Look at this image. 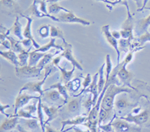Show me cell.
<instances>
[{"mask_svg": "<svg viewBox=\"0 0 150 132\" xmlns=\"http://www.w3.org/2000/svg\"><path fill=\"white\" fill-rule=\"evenodd\" d=\"M99 128L104 130L106 132H112V126L111 122H110L108 125H99Z\"/></svg>", "mask_w": 150, "mask_h": 132, "instance_id": "bcb514c9", "label": "cell"}, {"mask_svg": "<svg viewBox=\"0 0 150 132\" xmlns=\"http://www.w3.org/2000/svg\"><path fill=\"white\" fill-rule=\"evenodd\" d=\"M88 121V117H77L76 118L72 119H67V120L62 121L61 123L62 125V131L66 125H82L83 123H85Z\"/></svg>", "mask_w": 150, "mask_h": 132, "instance_id": "cb8c5ba5", "label": "cell"}, {"mask_svg": "<svg viewBox=\"0 0 150 132\" xmlns=\"http://www.w3.org/2000/svg\"><path fill=\"white\" fill-rule=\"evenodd\" d=\"M8 108H10V105H3L2 102L0 103V111H1V113H2L3 115L5 116V113L4 110H5V109Z\"/></svg>", "mask_w": 150, "mask_h": 132, "instance_id": "f907efd6", "label": "cell"}, {"mask_svg": "<svg viewBox=\"0 0 150 132\" xmlns=\"http://www.w3.org/2000/svg\"><path fill=\"white\" fill-rule=\"evenodd\" d=\"M106 66V64H103L102 66L100 67L98 70V93L99 95L101 94L104 89L106 84V78H104V66Z\"/></svg>", "mask_w": 150, "mask_h": 132, "instance_id": "f1b7e54d", "label": "cell"}, {"mask_svg": "<svg viewBox=\"0 0 150 132\" xmlns=\"http://www.w3.org/2000/svg\"><path fill=\"white\" fill-rule=\"evenodd\" d=\"M148 1H149V0H143V7H142V8L139 9V10H139V11H140V10H143V8H146V4H147V2H148Z\"/></svg>", "mask_w": 150, "mask_h": 132, "instance_id": "9f6ffc18", "label": "cell"}, {"mask_svg": "<svg viewBox=\"0 0 150 132\" xmlns=\"http://www.w3.org/2000/svg\"><path fill=\"white\" fill-rule=\"evenodd\" d=\"M38 33L42 38H46L50 34V25H44L41 26L38 29Z\"/></svg>", "mask_w": 150, "mask_h": 132, "instance_id": "ab89813d", "label": "cell"}, {"mask_svg": "<svg viewBox=\"0 0 150 132\" xmlns=\"http://www.w3.org/2000/svg\"><path fill=\"white\" fill-rule=\"evenodd\" d=\"M44 110L42 108V103H41V98L40 97L39 101H38V110H37V114H38V119L39 120L40 123H41V126L42 128L43 131H45V122H44Z\"/></svg>", "mask_w": 150, "mask_h": 132, "instance_id": "e575fe53", "label": "cell"}, {"mask_svg": "<svg viewBox=\"0 0 150 132\" xmlns=\"http://www.w3.org/2000/svg\"><path fill=\"white\" fill-rule=\"evenodd\" d=\"M11 31L13 33V34L18 37L21 41L23 40V35L22 32V25L20 22V16L16 17L15 22H14L13 27L11 29Z\"/></svg>", "mask_w": 150, "mask_h": 132, "instance_id": "484cf974", "label": "cell"}, {"mask_svg": "<svg viewBox=\"0 0 150 132\" xmlns=\"http://www.w3.org/2000/svg\"><path fill=\"white\" fill-rule=\"evenodd\" d=\"M137 50H138V49H135V50H132V51L130 52L128 54V55L126 56V58H125L124 61H123L122 62L120 63V68L119 72H118L117 75L118 78H119L120 81H121V82L123 85L129 87V88H131V89H133V90H136V88L134 87L131 84V80L133 79L134 74L131 73V72L128 71V70H127L126 66L131 61H132L134 57V53L135 52L137 51Z\"/></svg>", "mask_w": 150, "mask_h": 132, "instance_id": "7a4b0ae2", "label": "cell"}, {"mask_svg": "<svg viewBox=\"0 0 150 132\" xmlns=\"http://www.w3.org/2000/svg\"><path fill=\"white\" fill-rule=\"evenodd\" d=\"M112 35L116 38V40L120 39V37H121V34H120V31H112L111 32Z\"/></svg>", "mask_w": 150, "mask_h": 132, "instance_id": "f5cc1de1", "label": "cell"}, {"mask_svg": "<svg viewBox=\"0 0 150 132\" xmlns=\"http://www.w3.org/2000/svg\"><path fill=\"white\" fill-rule=\"evenodd\" d=\"M95 103L93 102V96L92 94H89L88 95V97L86 99V101L83 103V107L86 108V110H87V112H90L92 110V109L93 108L94 106H95Z\"/></svg>", "mask_w": 150, "mask_h": 132, "instance_id": "f35d334b", "label": "cell"}, {"mask_svg": "<svg viewBox=\"0 0 150 132\" xmlns=\"http://www.w3.org/2000/svg\"><path fill=\"white\" fill-rule=\"evenodd\" d=\"M6 39L8 40L11 43V50L14 51L16 53H21L22 52L25 51V49L22 46V43H21V41L15 40L14 37H9V36L6 37Z\"/></svg>", "mask_w": 150, "mask_h": 132, "instance_id": "83f0119b", "label": "cell"}, {"mask_svg": "<svg viewBox=\"0 0 150 132\" xmlns=\"http://www.w3.org/2000/svg\"><path fill=\"white\" fill-rule=\"evenodd\" d=\"M80 78H75V79L71 80L70 82H68L65 86L68 91H77L80 87Z\"/></svg>", "mask_w": 150, "mask_h": 132, "instance_id": "8d00e7d4", "label": "cell"}, {"mask_svg": "<svg viewBox=\"0 0 150 132\" xmlns=\"http://www.w3.org/2000/svg\"><path fill=\"white\" fill-rule=\"evenodd\" d=\"M41 96H30L26 94V93H21L18 94L17 97L16 98L15 103H14V114H16L18 110L21 109V108L24 107L25 105L29 103L33 98H39Z\"/></svg>", "mask_w": 150, "mask_h": 132, "instance_id": "7c38bea8", "label": "cell"}, {"mask_svg": "<svg viewBox=\"0 0 150 132\" xmlns=\"http://www.w3.org/2000/svg\"><path fill=\"white\" fill-rule=\"evenodd\" d=\"M92 77H91V75L89 74V73H88V74L86 75V78H84L83 82V83H82L83 87V90H81L80 93H79L78 95H77V96H78L81 95L82 93H83L84 90H85L86 89V88L88 87H89V85H90V84L92 83Z\"/></svg>", "mask_w": 150, "mask_h": 132, "instance_id": "60d3db41", "label": "cell"}, {"mask_svg": "<svg viewBox=\"0 0 150 132\" xmlns=\"http://www.w3.org/2000/svg\"><path fill=\"white\" fill-rule=\"evenodd\" d=\"M63 44H64V51L62 52V53L60 55H61L62 58H65L67 61L71 62V64L73 65V66H75V67L77 68V69L80 70H83L82 65L80 64V63L78 62V61H77V60L74 58V56L73 52H72L71 45L70 43H67L66 41L64 42Z\"/></svg>", "mask_w": 150, "mask_h": 132, "instance_id": "9c48e42d", "label": "cell"}, {"mask_svg": "<svg viewBox=\"0 0 150 132\" xmlns=\"http://www.w3.org/2000/svg\"><path fill=\"white\" fill-rule=\"evenodd\" d=\"M131 39H124L122 38L120 39L119 44H120V51H123L125 52H128V49L131 46Z\"/></svg>", "mask_w": 150, "mask_h": 132, "instance_id": "74e56055", "label": "cell"}, {"mask_svg": "<svg viewBox=\"0 0 150 132\" xmlns=\"http://www.w3.org/2000/svg\"><path fill=\"white\" fill-rule=\"evenodd\" d=\"M46 52H36L35 50L29 52V66H36L40 62L41 58L45 55Z\"/></svg>", "mask_w": 150, "mask_h": 132, "instance_id": "7402d4cb", "label": "cell"}, {"mask_svg": "<svg viewBox=\"0 0 150 132\" xmlns=\"http://www.w3.org/2000/svg\"><path fill=\"white\" fill-rule=\"evenodd\" d=\"M61 10L64 12H69L70 10L66 8H64L60 5H59L56 2H52L50 5L48 6V14L51 15H58L59 13H61Z\"/></svg>", "mask_w": 150, "mask_h": 132, "instance_id": "4dcf8cb0", "label": "cell"}, {"mask_svg": "<svg viewBox=\"0 0 150 132\" xmlns=\"http://www.w3.org/2000/svg\"><path fill=\"white\" fill-rule=\"evenodd\" d=\"M26 19H27V24H26V26L25 27L24 29V31H23V35L25 38L26 39H29L33 43V46L35 47L36 49H39L41 46L38 43H37L35 41L34 37H33V34H32V22L33 21V17H25Z\"/></svg>", "mask_w": 150, "mask_h": 132, "instance_id": "5bb4252c", "label": "cell"}, {"mask_svg": "<svg viewBox=\"0 0 150 132\" xmlns=\"http://www.w3.org/2000/svg\"><path fill=\"white\" fill-rule=\"evenodd\" d=\"M39 4L38 3L37 0H34V2L33 4L30 6L29 8H28L27 10L25 12H23V17H30V16H35L36 17H50V19H52L53 21H56L57 22V18L54 16L50 15V14H44L43 12H41L39 10Z\"/></svg>", "mask_w": 150, "mask_h": 132, "instance_id": "8fae6325", "label": "cell"}, {"mask_svg": "<svg viewBox=\"0 0 150 132\" xmlns=\"http://www.w3.org/2000/svg\"><path fill=\"white\" fill-rule=\"evenodd\" d=\"M148 9L150 10V8H148ZM150 25V15L147 17L146 18L142 19L140 20L137 22V25L136 31L137 34H144L147 31V29Z\"/></svg>", "mask_w": 150, "mask_h": 132, "instance_id": "603a6c76", "label": "cell"}, {"mask_svg": "<svg viewBox=\"0 0 150 132\" xmlns=\"http://www.w3.org/2000/svg\"><path fill=\"white\" fill-rule=\"evenodd\" d=\"M29 51H23L22 52L19 53L18 59H19V66H28L29 64Z\"/></svg>", "mask_w": 150, "mask_h": 132, "instance_id": "836d02e7", "label": "cell"}, {"mask_svg": "<svg viewBox=\"0 0 150 132\" xmlns=\"http://www.w3.org/2000/svg\"><path fill=\"white\" fill-rule=\"evenodd\" d=\"M138 41L140 45H143V43H145L146 42H148V41L150 42V33L146 31L144 34H143L141 36H140Z\"/></svg>", "mask_w": 150, "mask_h": 132, "instance_id": "b9f144b4", "label": "cell"}, {"mask_svg": "<svg viewBox=\"0 0 150 132\" xmlns=\"http://www.w3.org/2000/svg\"><path fill=\"white\" fill-rule=\"evenodd\" d=\"M45 132H62V131H57L56 129H53L52 127H50V125H45Z\"/></svg>", "mask_w": 150, "mask_h": 132, "instance_id": "816d5d0a", "label": "cell"}, {"mask_svg": "<svg viewBox=\"0 0 150 132\" xmlns=\"http://www.w3.org/2000/svg\"><path fill=\"white\" fill-rule=\"evenodd\" d=\"M50 37L51 38H56V37H59V38H61L63 43L65 42V40L64 38V33L62 31V29H60L59 28L56 27V26H50Z\"/></svg>", "mask_w": 150, "mask_h": 132, "instance_id": "d6a6232c", "label": "cell"}, {"mask_svg": "<svg viewBox=\"0 0 150 132\" xmlns=\"http://www.w3.org/2000/svg\"><path fill=\"white\" fill-rule=\"evenodd\" d=\"M44 68L38 66H15L16 76L20 78H29L38 77Z\"/></svg>", "mask_w": 150, "mask_h": 132, "instance_id": "277c9868", "label": "cell"}, {"mask_svg": "<svg viewBox=\"0 0 150 132\" xmlns=\"http://www.w3.org/2000/svg\"><path fill=\"white\" fill-rule=\"evenodd\" d=\"M52 89H57L58 91L59 92L60 94L62 95V96L64 98V104H65L68 101V89H67L66 86L64 85L62 81H59L58 83H56V84H53L47 90H45V91H47V90H52Z\"/></svg>", "mask_w": 150, "mask_h": 132, "instance_id": "ac0fdd59", "label": "cell"}, {"mask_svg": "<svg viewBox=\"0 0 150 132\" xmlns=\"http://www.w3.org/2000/svg\"><path fill=\"white\" fill-rule=\"evenodd\" d=\"M134 2H136L137 6L138 7V9H137V10L142 8V7H143V2L142 0H134Z\"/></svg>", "mask_w": 150, "mask_h": 132, "instance_id": "db71d44e", "label": "cell"}, {"mask_svg": "<svg viewBox=\"0 0 150 132\" xmlns=\"http://www.w3.org/2000/svg\"><path fill=\"white\" fill-rule=\"evenodd\" d=\"M112 126L116 132H140V128L120 118L112 122Z\"/></svg>", "mask_w": 150, "mask_h": 132, "instance_id": "ba28073f", "label": "cell"}, {"mask_svg": "<svg viewBox=\"0 0 150 132\" xmlns=\"http://www.w3.org/2000/svg\"><path fill=\"white\" fill-rule=\"evenodd\" d=\"M21 43H22V44L25 47L28 48V50L29 51H30V48L33 47V42L30 41L29 39H26V38H25L24 40H23V41H21Z\"/></svg>", "mask_w": 150, "mask_h": 132, "instance_id": "f6af8a7d", "label": "cell"}, {"mask_svg": "<svg viewBox=\"0 0 150 132\" xmlns=\"http://www.w3.org/2000/svg\"><path fill=\"white\" fill-rule=\"evenodd\" d=\"M56 38H51L50 42L47 44L45 45V46H41L39 49H35L36 52H47L48 50L51 49V48H54L56 49H60L61 51H64V46H59V45H56Z\"/></svg>", "mask_w": 150, "mask_h": 132, "instance_id": "4316f807", "label": "cell"}, {"mask_svg": "<svg viewBox=\"0 0 150 132\" xmlns=\"http://www.w3.org/2000/svg\"><path fill=\"white\" fill-rule=\"evenodd\" d=\"M17 130H18L19 132H30V131H29L26 130L25 129H23V128L21 125H17Z\"/></svg>", "mask_w": 150, "mask_h": 132, "instance_id": "11a10c76", "label": "cell"}, {"mask_svg": "<svg viewBox=\"0 0 150 132\" xmlns=\"http://www.w3.org/2000/svg\"><path fill=\"white\" fill-rule=\"evenodd\" d=\"M23 109H24V110H27V111L30 112L31 114H34V113H35V112L37 111L38 106L36 107L35 103H34L33 105H28V106H26V107H24Z\"/></svg>", "mask_w": 150, "mask_h": 132, "instance_id": "ee69618b", "label": "cell"}, {"mask_svg": "<svg viewBox=\"0 0 150 132\" xmlns=\"http://www.w3.org/2000/svg\"><path fill=\"white\" fill-rule=\"evenodd\" d=\"M39 120L38 119H26V120L24 122V125L29 130L32 131H39L40 125Z\"/></svg>", "mask_w": 150, "mask_h": 132, "instance_id": "f546056e", "label": "cell"}, {"mask_svg": "<svg viewBox=\"0 0 150 132\" xmlns=\"http://www.w3.org/2000/svg\"><path fill=\"white\" fill-rule=\"evenodd\" d=\"M98 75L99 73L98 72L92 78V83L90 84L88 87L83 91V93H90L93 96V102L95 105H96V102H97V100L98 98L99 93H98Z\"/></svg>", "mask_w": 150, "mask_h": 132, "instance_id": "4fadbf2b", "label": "cell"}, {"mask_svg": "<svg viewBox=\"0 0 150 132\" xmlns=\"http://www.w3.org/2000/svg\"><path fill=\"white\" fill-rule=\"evenodd\" d=\"M62 0H47V2H57Z\"/></svg>", "mask_w": 150, "mask_h": 132, "instance_id": "6f0895ef", "label": "cell"}, {"mask_svg": "<svg viewBox=\"0 0 150 132\" xmlns=\"http://www.w3.org/2000/svg\"><path fill=\"white\" fill-rule=\"evenodd\" d=\"M0 54L2 58L7 60L8 61L14 65L15 66H19V59L18 55L16 54V52H14L12 50H8V51H0Z\"/></svg>", "mask_w": 150, "mask_h": 132, "instance_id": "d6986e66", "label": "cell"}, {"mask_svg": "<svg viewBox=\"0 0 150 132\" xmlns=\"http://www.w3.org/2000/svg\"><path fill=\"white\" fill-rule=\"evenodd\" d=\"M1 7L2 11L7 14H16L17 16H23V12L20 7V5L17 3L16 0H1Z\"/></svg>", "mask_w": 150, "mask_h": 132, "instance_id": "8992f818", "label": "cell"}, {"mask_svg": "<svg viewBox=\"0 0 150 132\" xmlns=\"http://www.w3.org/2000/svg\"><path fill=\"white\" fill-rule=\"evenodd\" d=\"M45 68L46 71H45V77L43 78V79L40 81H32V82H29V83L26 84L21 88L20 92H19V94L22 93L23 91H29L33 92V93H38L40 96H42L44 93L45 92V90H42V86L44 85L45 81H46V79L52 71V67H50V66L48 67V65L45 66Z\"/></svg>", "mask_w": 150, "mask_h": 132, "instance_id": "3957f363", "label": "cell"}, {"mask_svg": "<svg viewBox=\"0 0 150 132\" xmlns=\"http://www.w3.org/2000/svg\"><path fill=\"white\" fill-rule=\"evenodd\" d=\"M84 126H85V125H84ZM71 129H74V132H91L90 129L87 127V126H86V128L84 129H81V128H80V127H76V126H74V127L71 128Z\"/></svg>", "mask_w": 150, "mask_h": 132, "instance_id": "7dc6e473", "label": "cell"}, {"mask_svg": "<svg viewBox=\"0 0 150 132\" xmlns=\"http://www.w3.org/2000/svg\"><path fill=\"white\" fill-rule=\"evenodd\" d=\"M58 53H59V52H55L54 54L46 52L45 53V55L42 58H41V61H40V62L38 64V65L36 66H38V67H39V68H45V66H47L50 63L53 61L55 54H58Z\"/></svg>", "mask_w": 150, "mask_h": 132, "instance_id": "1f68e13d", "label": "cell"}, {"mask_svg": "<svg viewBox=\"0 0 150 132\" xmlns=\"http://www.w3.org/2000/svg\"><path fill=\"white\" fill-rule=\"evenodd\" d=\"M109 29V25H105V26L101 27V31H102V33L104 34V37H105L106 40H107V41L108 42V43H109L110 45V46L116 51V53H117V63L118 64H120V48H119V42H118L117 40L112 35L111 32L110 31Z\"/></svg>", "mask_w": 150, "mask_h": 132, "instance_id": "30bf717a", "label": "cell"}, {"mask_svg": "<svg viewBox=\"0 0 150 132\" xmlns=\"http://www.w3.org/2000/svg\"><path fill=\"white\" fill-rule=\"evenodd\" d=\"M57 22H67V23H80L83 26H89L90 22L84 19L77 17L72 11L61 12L60 14L56 15Z\"/></svg>", "mask_w": 150, "mask_h": 132, "instance_id": "5b68a950", "label": "cell"}, {"mask_svg": "<svg viewBox=\"0 0 150 132\" xmlns=\"http://www.w3.org/2000/svg\"><path fill=\"white\" fill-rule=\"evenodd\" d=\"M0 43H1V45H2V46H3L4 47H5L7 49H9V50H11V43H10V41H9L8 39H5V41H2V42H1Z\"/></svg>", "mask_w": 150, "mask_h": 132, "instance_id": "c3c4849f", "label": "cell"}, {"mask_svg": "<svg viewBox=\"0 0 150 132\" xmlns=\"http://www.w3.org/2000/svg\"><path fill=\"white\" fill-rule=\"evenodd\" d=\"M10 117H19V118L21 117V118L23 119H38V117H34L33 114H31L30 112L22 108L18 110V111H17V113L16 114L10 115Z\"/></svg>", "mask_w": 150, "mask_h": 132, "instance_id": "d590c367", "label": "cell"}, {"mask_svg": "<svg viewBox=\"0 0 150 132\" xmlns=\"http://www.w3.org/2000/svg\"><path fill=\"white\" fill-rule=\"evenodd\" d=\"M58 69L60 70L61 72V74H62V76H61V81L62 83L64 84L65 85H66L68 82H70L72 79V76H73V74H74V72L75 69L76 67L75 66H73V69L70 71H68L65 69V68L62 67L61 66L59 65L58 66Z\"/></svg>", "mask_w": 150, "mask_h": 132, "instance_id": "44dd1931", "label": "cell"}, {"mask_svg": "<svg viewBox=\"0 0 150 132\" xmlns=\"http://www.w3.org/2000/svg\"><path fill=\"white\" fill-rule=\"evenodd\" d=\"M125 96H121V97L116 98L114 102V105L116 108L118 110H124L126 108H134L136 105L131 102L127 98L124 97Z\"/></svg>", "mask_w": 150, "mask_h": 132, "instance_id": "e0dca14e", "label": "cell"}, {"mask_svg": "<svg viewBox=\"0 0 150 132\" xmlns=\"http://www.w3.org/2000/svg\"><path fill=\"white\" fill-rule=\"evenodd\" d=\"M19 122V117H10L6 119L2 122L0 127V132H5L14 129L17 126Z\"/></svg>", "mask_w": 150, "mask_h": 132, "instance_id": "2e32d148", "label": "cell"}, {"mask_svg": "<svg viewBox=\"0 0 150 132\" xmlns=\"http://www.w3.org/2000/svg\"><path fill=\"white\" fill-rule=\"evenodd\" d=\"M59 107H55V106H52V107H47V105H44L42 104V108L44 112H45V115L47 117V121L45 122V126L50 122V121H52L53 119H54L55 118H56V117L58 116V113H59Z\"/></svg>", "mask_w": 150, "mask_h": 132, "instance_id": "9a60e30c", "label": "cell"}, {"mask_svg": "<svg viewBox=\"0 0 150 132\" xmlns=\"http://www.w3.org/2000/svg\"><path fill=\"white\" fill-rule=\"evenodd\" d=\"M42 96H44V100L47 102H55L61 98L62 95L58 90H55V89H53L50 91H45Z\"/></svg>", "mask_w": 150, "mask_h": 132, "instance_id": "d4e9b609", "label": "cell"}, {"mask_svg": "<svg viewBox=\"0 0 150 132\" xmlns=\"http://www.w3.org/2000/svg\"><path fill=\"white\" fill-rule=\"evenodd\" d=\"M149 115L150 114L149 110H144L138 113V114H137V115L129 114L125 116V117H121L120 118L125 121H128L129 122H131V123H134L137 125L141 126V125H144L146 122H148L149 119Z\"/></svg>", "mask_w": 150, "mask_h": 132, "instance_id": "52a82bcc", "label": "cell"}, {"mask_svg": "<svg viewBox=\"0 0 150 132\" xmlns=\"http://www.w3.org/2000/svg\"><path fill=\"white\" fill-rule=\"evenodd\" d=\"M82 98L83 97L75 98L68 101V104H67V110L69 113L72 114V113H77V112L80 111Z\"/></svg>", "mask_w": 150, "mask_h": 132, "instance_id": "ffe728a7", "label": "cell"}, {"mask_svg": "<svg viewBox=\"0 0 150 132\" xmlns=\"http://www.w3.org/2000/svg\"><path fill=\"white\" fill-rule=\"evenodd\" d=\"M132 90L133 89H131V88L123 87L117 86L116 85H111L107 89L105 94L103 97L101 108L105 110L106 112H108L109 114L112 115L116 96L123 93H131Z\"/></svg>", "mask_w": 150, "mask_h": 132, "instance_id": "6da1fadb", "label": "cell"}, {"mask_svg": "<svg viewBox=\"0 0 150 132\" xmlns=\"http://www.w3.org/2000/svg\"><path fill=\"white\" fill-rule=\"evenodd\" d=\"M38 3L39 4V10L45 14H49L47 10V1L45 0H37Z\"/></svg>", "mask_w": 150, "mask_h": 132, "instance_id": "7bdbcfd3", "label": "cell"}, {"mask_svg": "<svg viewBox=\"0 0 150 132\" xmlns=\"http://www.w3.org/2000/svg\"><path fill=\"white\" fill-rule=\"evenodd\" d=\"M62 58V57L61 55H59V56H58V57H56V58H53V61H52V63H53V66H55L57 67V66L59 65V62H60V61H61Z\"/></svg>", "mask_w": 150, "mask_h": 132, "instance_id": "681fc988", "label": "cell"}, {"mask_svg": "<svg viewBox=\"0 0 150 132\" xmlns=\"http://www.w3.org/2000/svg\"><path fill=\"white\" fill-rule=\"evenodd\" d=\"M45 1H47V0H45Z\"/></svg>", "mask_w": 150, "mask_h": 132, "instance_id": "680465c9", "label": "cell"}]
</instances>
